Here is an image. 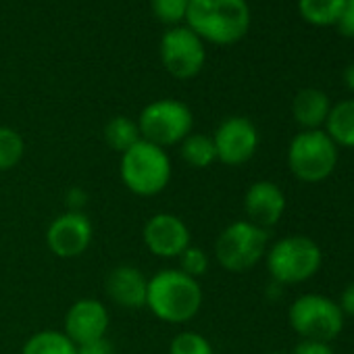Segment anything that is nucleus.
Instances as JSON below:
<instances>
[{
    "mask_svg": "<svg viewBox=\"0 0 354 354\" xmlns=\"http://www.w3.org/2000/svg\"><path fill=\"white\" fill-rule=\"evenodd\" d=\"M94 227L82 211H67L46 230V246L59 259H77L92 244Z\"/></svg>",
    "mask_w": 354,
    "mask_h": 354,
    "instance_id": "9b49d317",
    "label": "nucleus"
},
{
    "mask_svg": "<svg viewBox=\"0 0 354 354\" xmlns=\"http://www.w3.org/2000/svg\"><path fill=\"white\" fill-rule=\"evenodd\" d=\"M177 261H180V271L194 279H198L201 275L209 271V254L194 244H190L180 257H177Z\"/></svg>",
    "mask_w": 354,
    "mask_h": 354,
    "instance_id": "393cba45",
    "label": "nucleus"
},
{
    "mask_svg": "<svg viewBox=\"0 0 354 354\" xmlns=\"http://www.w3.org/2000/svg\"><path fill=\"white\" fill-rule=\"evenodd\" d=\"M344 82H346V86L354 92V63L348 65V69L344 71Z\"/></svg>",
    "mask_w": 354,
    "mask_h": 354,
    "instance_id": "c756f323",
    "label": "nucleus"
},
{
    "mask_svg": "<svg viewBox=\"0 0 354 354\" xmlns=\"http://www.w3.org/2000/svg\"><path fill=\"white\" fill-rule=\"evenodd\" d=\"M77 354H115L113 344L106 337L94 339V342H86L77 346Z\"/></svg>",
    "mask_w": 354,
    "mask_h": 354,
    "instance_id": "bb28decb",
    "label": "nucleus"
},
{
    "mask_svg": "<svg viewBox=\"0 0 354 354\" xmlns=\"http://www.w3.org/2000/svg\"><path fill=\"white\" fill-rule=\"evenodd\" d=\"M194 117L186 102L175 98H160L146 104L138 117L140 138L167 148L180 144L186 136L192 133Z\"/></svg>",
    "mask_w": 354,
    "mask_h": 354,
    "instance_id": "39448f33",
    "label": "nucleus"
},
{
    "mask_svg": "<svg viewBox=\"0 0 354 354\" xmlns=\"http://www.w3.org/2000/svg\"><path fill=\"white\" fill-rule=\"evenodd\" d=\"M26 142L13 127L0 125V171H9L24 158Z\"/></svg>",
    "mask_w": 354,
    "mask_h": 354,
    "instance_id": "4be33fe9",
    "label": "nucleus"
},
{
    "mask_svg": "<svg viewBox=\"0 0 354 354\" xmlns=\"http://www.w3.org/2000/svg\"><path fill=\"white\" fill-rule=\"evenodd\" d=\"M244 211L250 223L263 230L273 227L286 211V196L281 188L269 180L254 182L244 194Z\"/></svg>",
    "mask_w": 354,
    "mask_h": 354,
    "instance_id": "4468645a",
    "label": "nucleus"
},
{
    "mask_svg": "<svg viewBox=\"0 0 354 354\" xmlns=\"http://www.w3.org/2000/svg\"><path fill=\"white\" fill-rule=\"evenodd\" d=\"M207 61L205 42L190 30L175 26L160 38V63L175 80L196 77Z\"/></svg>",
    "mask_w": 354,
    "mask_h": 354,
    "instance_id": "1a4fd4ad",
    "label": "nucleus"
},
{
    "mask_svg": "<svg viewBox=\"0 0 354 354\" xmlns=\"http://www.w3.org/2000/svg\"><path fill=\"white\" fill-rule=\"evenodd\" d=\"M337 165V146L321 129H304L290 142L288 167L294 177L306 184H319Z\"/></svg>",
    "mask_w": 354,
    "mask_h": 354,
    "instance_id": "20e7f679",
    "label": "nucleus"
},
{
    "mask_svg": "<svg viewBox=\"0 0 354 354\" xmlns=\"http://www.w3.org/2000/svg\"><path fill=\"white\" fill-rule=\"evenodd\" d=\"M182 158L194 169H207L217 160L213 138L207 133H190L180 142Z\"/></svg>",
    "mask_w": 354,
    "mask_h": 354,
    "instance_id": "6ab92c4d",
    "label": "nucleus"
},
{
    "mask_svg": "<svg viewBox=\"0 0 354 354\" xmlns=\"http://www.w3.org/2000/svg\"><path fill=\"white\" fill-rule=\"evenodd\" d=\"M292 354H333L327 342H317V339H302Z\"/></svg>",
    "mask_w": 354,
    "mask_h": 354,
    "instance_id": "cd10ccee",
    "label": "nucleus"
},
{
    "mask_svg": "<svg viewBox=\"0 0 354 354\" xmlns=\"http://www.w3.org/2000/svg\"><path fill=\"white\" fill-rule=\"evenodd\" d=\"M186 28L203 42L232 46L240 42L250 28V9L246 0H190Z\"/></svg>",
    "mask_w": 354,
    "mask_h": 354,
    "instance_id": "f03ea898",
    "label": "nucleus"
},
{
    "mask_svg": "<svg viewBox=\"0 0 354 354\" xmlns=\"http://www.w3.org/2000/svg\"><path fill=\"white\" fill-rule=\"evenodd\" d=\"M269 234L267 230L246 221H234L227 225L215 242V259L230 273L250 271L267 254Z\"/></svg>",
    "mask_w": 354,
    "mask_h": 354,
    "instance_id": "423d86ee",
    "label": "nucleus"
},
{
    "mask_svg": "<svg viewBox=\"0 0 354 354\" xmlns=\"http://www.w3.org/2000/svg\"><path fill=\"white\" fill-rule=\"evenodd\" d=\"M329 111H331V104H329L327 94L317 88L300 90L292 104L294 119L306 129H319V125L327 121Z\"/></svg>",
    "mask_w": 354,
    "mask_h": 354,
    "instance_id": "dca6fc26",
    "label": "nucleus"
},
{
    "mask_svg": "<svg viewBox=\"0 0 354 354\" xmlns=\"http://www.w3.org/2000/svg\"><path fill=\"white\" fill-rule=\"evenodd\" d=\"M298 9L313 26H333L344 9V0H298Z\"/></svg>",
    "mask_w": 354,
    "mask_h": 354,
    "instance_id": "412c9836",
    "label": "nucleus"
},
{
    "mask_svg": "<svg viewBox=\"0 0 354 354\" xmlns=\"http://www.w3.org/2000/svg\"><path fill=\"white\" fill-rule=\"evenodd\" d=\"M337 306L342 308V313H344V315L354 317V281H352V283H348V286L344 288V292L339 294V302H337Z\"/></svg>",
    "mask_w": 354,
    "mask_h": 354,
    "instance_id": "c85d7f7f",
    "label": "nucleus"
},
{
    "mask_svg": "<svg viewBox=\"0 0 354 354\" xmlns=\"http://www.w3.org/2000/svg\"><path fill=\"white\" fill-rule=\"evenodd\" d=\"M146 306L156 319L182 325L198 315L203 306V288L198 279L180 269H162L148 279Z\"/></svg>",
    "mask_w": 354,
    "mask_h": 354,
    "instance_id": "f257e3e1",
    "label": "nucleus"
},
{
    "mask_svg": "<svg viewBox=\"0 0 354 354\" xmlns=\"http://www.w3.org/2000/svg\"><path fill=\"white\" fill-rule=\"evenodd\" d=\"M142 240L144 246L158 259H177L192 244L186 221L173 213L152 215L144 225Z\"/></svg>",
    "mask_w": 354,
    "mask_h": 354,
    "instance_id": "f8f14e48",
    "label": "nucleus"
},
{
    "mask_svg": "<svg viewBox=\"0 0 354 354\" xmlns=\"http://www.w3.org/2000/svg\"><path fill=\"white\" fill-rule=\"evenodd\" d=\"M121 180L136 196H156L171 180V158L165 148L138 140L121 154Z\"/></svg>",
    "mask_w": 354,
    "mask_h": 354,
    "instance_id": "7ed1b4c3",
    "label": "nucleus"
},
{
    "mask_svg": "<svg viewBox=\"0 0 354 354\" xmlns=\"http://www.w3.org/2000/svg\"><path fill=\"white\" fill-rule=\"evenodd\" d=\"M327 136L335 146L354 148V100H344L331 106L327 115Z\"/></svg>",
    "mask_w": 354,
    "mask_h": 354,
    "instance_id": "f3484780",
    "label": "nucleus"
},
{
    "mask_svg": "<svg viewBox=\"0 0 354 354\" xmlns=\"http://www.w3.org/2000/svg\"><path fill=\"white\" fill-rule=\"evenodd\" d=\"M21 354H77V346L63 331L44 329L24 344Z\"/></svg>",
    "mask_w": 354,
    "mask_h": 354,
    "instance_id": "a211bd4d",
    "label": "nucleus"
},
{
    "mask_svg": "<svg viewBox=\"0 0 354 354\" xmlns=\"http://www.w3.org/2000/svg\"><path fill=\"white\" fill-rule=\"evenodd\" d=\"M148 277L133 265H119L106 275V296L121 308L146 306Z\"/></svg>",
    "mask_w": 354,
    "mask_h": 354,
    "instance_id": "2eb2a0df",
    "label": "nucleus"
},
{
    "mask_svg": "<svg viewBox=\"0 0 354 354\" xmlns=\"http://www.w3.org/2000/svg\"><path fill=\"white\" fill-rule=\"evenodd\" d=\"M290 325L304 339L331 342L344 329V313L327 296L321 294H304L296 298L288 310Z\"/></svg>",
    "mask_w": 354,
    "mask_h": 354,
    "instance_id": "6e6552de",
    "label": "nucleus"
},
{
    "mask_svg": "<svg viewBox=\"0 0 354 354\" xmlns=\"http://www.w3.org/2000/svg\"><path fill=\"white\" fill-rule=\"evenodd\" d=\"M169 354H213V346L203 333L182 331L171 339Z\"/></svg>",
    "mask_w": 354,
    "mask_h": 354,
    "instance_id": "5701e85b",
    "label": "nucleus"
},
{
    "mask_svg": "<svg viewBox=\"0 0 354 354\" xmlns=\"http://www.w3.org/2000/svg\"><path fill=\"white\" fill-rule=\"evenodd\" d=\"M109 310L98 298H80L75 300L65 315L63 333L75 344L94 342L106 335L109 329Z\"/></svg>",
    "mask_w": 354,
    "mask_h": 354,
    "instance_id": "ddd939ff",
    "label": "nucleus"
},
{
    "mask_svg": "<svg viewBox=\"0 0 354 354\" xmlns=\"http://www.w3.org/2000/svg\"><path fill=\"white\" fill-rule=\"evenodd\" d=\"M271 354H286V352H271Z\"/></svg>",
    "mask_w": 354,
    "mask_h": 354,
    "instance_id": "7c9ffc66",
    "label": "nucleus"
},
{
    "mask_svg": "<svg viewBox=\"0 0 354 354\" xmlns=\"http://www.w3.org/2000/svg\"><path fill=\"white\" fill-rule=\"evenodd\" d=\"M104 140L106 144L115 150V152H125L129 150L140 138V129H138V121L125 117V115H119V117H113L106 125H104Z\"/></svg>",
    "mask_w": 354,
    "mask_h": 354,
    "instance_id": "aec40b11",
    "label": "nucleus"
},
{
    "mask_svg": "<svg viewBox=\"0 0 354 354\" xmlns=\"http://www.w3.org/2000/svg\"><path fill=\"white\" fill-rule=\"evenodd\" d=\"M217 160L230 167L248 162L259 148V131L246 117H227L211 136Z\"/></svg>",
    "mask_w": 354,
    "mask_h": 354,
    "instance_id": "9d476101",
    "label": "nucleus"
},
{
    "mask_svg": "<svg viewBox=\"0 0 354 354\" xmlns=\"http://www.w3.org/2000/svg\"><path fill=\"white\" fill-rule=\"evenodd\" d=\"M188 3L190 0H150V7L158 21L167 26H177L186 19Z\"/></svg>",
    "mask_w": 354,
    "mask_h": 354,
    "instance_id": "b1692460",
    "label": "nucleus"
},
{
    "mask_svg": "<svg viewBox=\"0 0 354 354\" xmlns=\"http://www.w3.org/2000/svg\"><path fill=\"white\" fill-rule=\"evenodd\" d=\"M267 269L275 283H300L310 279L323 261L321 248L306 236H288L267 250Z\"/></svg>",
    "mask_w": 354,
    "mask_h": 354,
    "instance_id": "0eeeda50",
    "label": "nucleus"
},
{
    "mask_svg": "<svg viewBox=\"0 0 354 354\" xmlns=\"http://www.w3.org/2000/svg\"><path fill=\"white\" fill-rule=\"evenodd\" d=\"M339 34L348 36V38H354V0H344V9L335 21Z\"/></svg>",
    "mask_w": 354,
    "mask_h": 354,
    "instance_id": "a878e982",
    "label": "nucleus"
}]
</instances>
